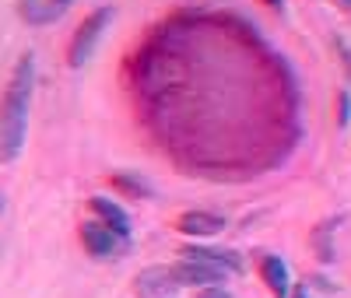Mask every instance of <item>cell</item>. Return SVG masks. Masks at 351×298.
<instances>
[{"mask_svg":"<svg viewBox=\"0 0 351 298\" xmlns=\"http://www.w3.org/2000/svg\"><path fill=\"white\" fill-rule=\"evenodd\" d=\"M127 92L141 130L183 175L250 183L302 140L295 71L239 11L165 14L127 56Z\"/></svg>","mask_w":351,"mask_h":298,"instance_id":"cell-1","label":"cell"},{"mask_svg":"<svg viewBox=\"0 0 351 298\" xmlns=\"http://www.w3.org/2000/svg\"><path fill=\"white\" fill-rule=\"evenodd\" d=\"M36 92V56L25 53L0 95V162H14L28 137V109Z\"/></svg>","mask_w":351,"mask_h":298,"instance_id":"cell-2","label":"cell"},{"mask_svg":"<svg viewBox=\"0 0 351 298\" xmlns=\"http://www.w3.org/2000/svg\"><path fill=\"white\" fill-rule=\"evenodd\" d=\"M112 18H116L112 8H95L92 14L77 25V32L71 36V46H67V67L77 71V67H84L88 60H92V53L102 42V36H106V28H109Z\"/></svg>","mask_w":351,"mask_h":298,"instance_id":"cell-3","label":"cell"},{"mask_svg":"<svg viewBox=\"0 0 351 298\" xmlns=\"http://www.w3.org/2000/svg\"><path fill=\"white\" fill-rule=\"evenodd\" d=\"M180 277L172 266H148L134 277V295L137 298H180Z\"/></svg>","mask_w":351,"mask_h":298,"instance_id":"cell-4","label":"cell"},{"mask_svg":"<svg viewBox=\"0 0 351 298\" xmlns=\"http://www.w3.org/2000/svg\"><path fill=\"white\" fill-rule=\"evenodd\" d=\"M176 271V277H180V284L186 288H211V284H225L228 281V266H218V263H208V260H190V256H183L180 263L172 266Z\"/></svg>","mask_w":351,"mask_h":298,"instance_id":"cell-5","label":"cell"},{"mask_svg":"<svg viewBox=\"0 0 351 298\" xmlns=\"http://www.w3.org/2000/svg\"><path fill=\"white\" fill-rule=\"evenodd\" d=\"M81 246H84L88 256L109 260V256H116V253L127 246V238H120V235H116L109 225H102V221H84V225H81Z\"/></svg>","mask_w":351,"mask_h":298,"instance_id":"cell-6","label":"cell"},{"mask_svg":"<svg viewBox=\"0 0 351 298\" xmlns=\"http://www.w3.org/2000/svg\"><path fill=\"white\" fill-rule=\"evenodd\" d=\"M176 232L190 235V238H211V235L225 232V218L215 211H183L176 218Z\"/></svg>","mask_w":351,"mask_h":298,"instance_id":"cell-7","label":"cell"},{"mask_svg":"<svg viewBox=\"0 0 351 298\" xmlns=\"http://www.w3.org/2000/svg\"><path fill=\"white\" fill-rule=\"evenodd\" d=\"M260 277L263 284L271 288L274 298H288L291 295V271H288V263L274 253H263L260 256Z\"/></svg>","mask_w":351,"mask_h":298,"instance_id":"cell-8","label":"cell"},{"mask_svg":"<svg viewBox=\"0 0 351 298\" xmlns=\"http://www.w3.org/2000/svg\"><path fill=\"white\" fill-rule=\"evenodd\" d=\"M92 211H95V218H99L102 225H109L120 238H130V214H127L116 200H109V197H92Z\"/></svg>","mask_w":351,"mask_h":298,"instance_id":"cell-9","label":"cell"},{"mask_svg":"<svg viewBox=\"0 0 351 298\" xmlns=\"http://www.w3.org/2000/svg\"><path fill=\"white\" fill-rule=\"evenodd\" d=\"M64 11L67 4H60V0H18V14L28 25H49L56 18H64Z\"/></svg>","mask_w":351,"mask_h":298,"instance_id":"cell-10","label":"cell"},{"mask_svg":"<svg viewBox=\"0 0 351 298\" xmlns=\"http://www.w3.org/2000/svg\"><path fill=\"white\" fill-rule=\"evenodd\" d=\"M180 256H190V260H208V263H218V266H228L232 274L243 271V260L228 249H208V246H183Z\"/></svg>","mask_w":351,"mask_h":298,"instance_id":"cell-11","label":"cell"},{"mask_svg":"<svg viewBox=\"0 0 351 298\" xmlns=\"http://www.w3.org/2000/svg\"><path fill=\"white\" fill-rule=\"evenodd\" d=\"M109 183H112V190H120V193H127V197H134V200H152V197H155V190H152L148 179L130 175V172H116V175H109Z\"/></svg>","mask_w":351,"mask_h":298,"instance_id":"cell-12","label":"cell"},{"mask_svg":"<svg viewBox=\"0 0 351 298\" xmlns=\"http://www.w3.org/2000/svg\"><path fill=\"white\" fill-rule=\"evenodd\" d=\"M337 225H341V221L330 218V221H324V225L313 232V249H316V256L324 260V263H334V260H337V256H334V246H330V235L337 232Z\"/></svg>","mask_w":351,"mask_h":298,"instance_id":"cell-13","label":"cell"},{"mask_svg":"<svg viewBox=\"0 0 351 298\" xmlns=\"http://www.w3.org/2000/svg\"><path fill=\"white\" fill-rule=\"evenodd\" d=\"M348 123H351V92L341 88L337 92V130H348Z\"/></svg>","mask_w":351,"mask_h":298,"instance_id":"cell-14","label":"cell"},{"mask_svg":"<svg viewBox=\"0 0 351 298\" xmlns=\"http://www.w3.org/2000/svg\"><path fill=\"white\" fill-rule=\"evenodd\" d=\"M197 298H236V295H232L228 288H221V284H211V288H200Z\"/></svg>","mask_w":351,"mask_h":298,"instance_id":"cell-15","label":"cell"},{"mask_svg":"<svg viewBox=\"0 0 351 298\" xmlns=\"http://www.w3.org/2000/svg\"><path fill=\"white\" fill-rule=\"evenodd\" d=\"M341 67H344V74H348V81H351V46H348V42H341Z\"/></svg>","mask_w":351,"mask_h":298,"instance_id":"cell-16","label":"cell"},{"mask_svg":"<svg viewBox=\"0 0 351 298\" xmlns=\"http://www.w3.org/2000/svg\"><path fill=\"white\" fill-rule=\"evenodd\" d=\"M313 284H316V288H319V291H330V288H334V284H330V281H324V277H316V281H313Z\"/></svg>","mask_w":351,"mask_h":298,"instance_id":"cell-17","label":"cell"},{"mask_svg":"<svg viewBox=\"0 0 351 298\" xmlns=\"http://www.w3.org/2000/svg\"><path fill=\"white\" fill-rule=\"evenodd\" d=\"M288 298H309V291L306 288H291V295Z\"/></svg>","mask_w":351,"mask_h":298,"instance_id":"cell-18","label":"cell"},{"mask_svg":"<svg viewBox=\"0 0 351 298\" xmlns=\"http://www.w3.org/2000/svg\"><path fill=\"white\" fill-rule=\"evenodd\" d=\"M337 4H341V8H344V11L351 14V0H337Z\"/></svg>","mask_w":351,"mask_h":298,"instance_id":"cell-19","label":"cell"},{"mask_svg":"<svg viewBox=\"0 0 351 298\" xmlns=\"http://www.w3.org/2000/svg\"><path fill=\"white\" fill-rule=\"evenodd\" d=\"M4 207H8V197H4V193H0V214H4Z\"/></svg>","mask_w":351,"mask_h":298,"instance_id":"cell-20","label":"cell"},{"mask_svg":"<svg viewBox=\"0 0 351 298\" xmlns=\"http://www.w3.org/2000/svg\"><path fill=\"white\" fill-rule=\"evenodd\" d=\"M60 4H71V0H60Z\"/></svg>","mask_w":351,"mask_h":298,"instance_id":"cell-21","label":"cell"}]
</instances>
